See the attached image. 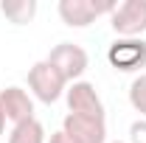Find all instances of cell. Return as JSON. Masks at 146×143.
Listing matches in <instances>:
<instances>
[{"label":"cell","mask_w":146,"mask_h":143,"mask_svg":"<svg viewBox=\"0 0 146 143\" xmlns=\"http://www.w3.org/2000/svg\"><path fill=\"white\" fill-rule=\"evenodd\" d=\"M48 62L59 70V76H62L68 84L82 81V76L87 70V65H90L87 51H84L82 45H73V42H59V45H54L51 54H48Z\"/></svg>","instance_id":"6da1fadb"},{"label":"cell","mask_w":146,"mask_h":143,"mask_svg":"<svg viewBox=\"0 0 146 143\" xmlns=\"http://www.w3.org/2000/svg\"><path fill=\"white\" fill-rule=\"evenodd\" d=\"M115 6L118 3H112V0H107V3H96V0H59L56 11H59V17H62L65 25H70V28H87L101 14H112Z\"/></svg>","instance_id":"7a4b0ae2"},{"label":"cell","mask_w":146,"mask_h":143,"mask_svg":"<svg viewBox=\"0 0 146 143\" xmlns=\"http://www.w3.org/2000/svg\"><path fill=\"white\" fill-rule=\"evenodd\" d=\"M28 87H31V93L42 104H54V101L62 98V93L68 90V81L59 76V70L48 59H42V62H36L34 68L28 70Z\"/></svg>","instance_id":"3957f363"},{"label":"cell","mask_w":146,"mask_h":143,"mask_svg":"<svg viewBox=\"0 0 146 143\" xmlns=\"http://www.w3.org/2000/svg\"><path fill=\"white\" fill-rule=\"evenodd\" d=\"M112 31L124 39L141 36L146 31V0H124L115 6V11L110 14Z\"/></svg>","instance_id":"277c9868"},{"label":"cell","mask_w":146,"mask_h":143,"mask_svg":"<svg viewBox=\"0 0 146 143\" xmlns=\"http://www.w3.org/2000/svg\"><path fill=\"white\" fill-rule=\"evenodd\" d=\"M107 59H110V65L121 73L141 70V68H146V39H141V36H132V39L118 36L110 45Z\"/></svg>","instance_id":"5b68a950"},{"label":"cell","mask_w":146,"mask_h":143,"mask_svg":"<svg viewBox=\"0 0 146 143\" xmlns=\"http://www.w3.org/2000/svg\"><path fill=\"white\" fill-rule=\"evenodd\" d=\"M62 132L73 143H107V121L93 115H73L68 112L62 121Z\"/></svg>","instance_id":"8992f818"},{"label":"cell","mask_w":146,"mask_h":143,"mask_svg":"<svg viewBox=\"0 0 146 143\" xmlns=\"http://www.w3.org/2000/svg\"><path fill=\"white\" fill-rule=\"evenodd\" d=\"M68 109L73 115H93V118H104V104L98 98V93L90 81H73L65 90Z\"/></svg>","instance_id":"52a82bcc"},{"label":"cell","mask_w":146,"mask_h":143,"mask_svg":"<svg viewBox=\"0 0 146 143\" xmlns=\"http://www.w3.org/2000/svg\"><path fill=\"white\" fill-rule=\"evenodd\" d=\"M0 104H3L6 118H9L14 126L34 118V101H31V95H28L23 87H6L3 93H0Z\"/></svg>","instance_id":"ba28073f"},{"label":"cell","mask_w":146,"mask_h":143,"mask_svg":"<svg viewBox=\"0 0 146 143\" xmlns=\"http://www.w3.org/2000/svg\"><path fill=\"white\" fill-rule=\"evenodd\" d=\"M0 11H3V17L9 20V23L25 25L36 14V0H3L0 3Z\"/></svg>","instance_id":"9c48e42d"},{"label":"cell","mask_w":146,"mask_h":143,"mask_svg":"<svg viewBox=\"0 0 146 143\" xmlns=\"http://www.w3.org/2000/svg\"><path fill=\"white\" fill-rule=\"evenodd\" d=\"M9 143H48L45 140V126L39 124L36 118L23 121V124H17L14 129H11Z\"/></svg>","instance_id":"30bf717a"},{"label":"cell","mask_w":146,"mask_h":143,"mask_svg":"<svg viewBox=\"0 0 146 143\" xmlns=\"http://www.w3.org/2000/svg\"><path fill=\"white\" fill-rule=\"evenodd\" d=\"M129 104L135 112H141V118H146V73L135 76L129 84Z\"/></svg>","instance_id":"8fae6325"},{"label":"cell","mask_w":146,"mask_h":143,"mask_svg":"<svg viewBox=\"0 0 146 143\" xmlns=\"http://www.w3.org/2000/svg\"><path fill=\"white\" fill-rule=\"evenodd\" d=\"M129 143H146V118H138L129 126Z\"/></svg>","instance_id":"7c38bea8"},{"label":"cell","mask_w":146,"mask_h":143,"mask_svg":"<svg viewBox=\"0 0 146 143\" xmlns=\"http://www.w3.org/2000/svg\"><path fill=\"white\" fill-rule=\"evenodd\" d=\"M48 143H73V140L65 135V132H62V129H59V132H54V135L48 138Z\"/></svg>","instance_id":"4fadbf2b"},{"label":"cell","mask_w":146,"mask_h":143,"mask_svg":"<svg viewBox=\"0 0 146 143\" xmlns=\"http://www.w3.org/2000/svg\"><path fill=\"white\" fill-rule=\"evenodd\" d=\"M6 121H9V118H6V112H3V104H0V135H3V129H6Z\"/></svg>","instance_id":"5bb4252c"},{"label":"cell","mask_w":146,"mask_h":143,"mask_svg":"<svg viewBox=\"0 0 146 143\" xmlns=\"http://www.w3.org/2000/svg\"><path fill=\"white\" fill-rule=\"evenodd\" d=\"M112 143H124V140H112Z\"/></svg>","instance_id":"9a60e30c"}]
</instances>
